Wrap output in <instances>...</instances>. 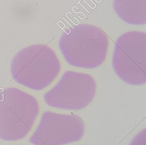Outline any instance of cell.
Returning a JSON list of instances; mask_svg holds the SVG:
<instances>
[{"label": "cell", "mask_w": 146, "mask_h": 145, "mask_svg": "<svg viewBox=\"0 0 146 145\" xmlns=\"http://www.w3.org/2000/svg\"><path fill=\"white\" fill-rule=\"evenodd\" d=\"M96 90V82L91 75L67 71L55 86L44 94V100L51 107L78 110L92 102Z\"/></svg>", "instance_id": "cell-5"}, {"label": "cell", "mask_w": 146, "mask_h": 145, "mask_svg": "<svg viewBox=\"0 0 146 145\" xmlns=\"http://www.w3.org/2000/svg\"><path fill=\"white\" fill-rule=\"evenodd\" d=\"M39 110L38 102L31 94L13 87L0 90V139L12 142L25 138Z\"/></svg>", "instance_id": "cell-3"}, {"label": "cell", "mask_w": 146, "mask_h": 145, "mask_svg": "<svg viewBox=\"0 0 146 145\" xmlns=\"http://www.w3.org/2000/svg\"><path fill=\"white\" fill-rule=\"evenodd\" d=\"M84 132V124L77 115L47 111L29 142L34 145H64L78 141Z\"/></svg>", "instance_id": "cell-6"}, {"label": "cell", "mask_w": 146, "mask_h": 145, "mask_svg": "<svg viewBox=\"0 0 146 145\" xmlns=\"http://www.w3.org/2000/svg\"><path fill=\"white\" fill-rule=\"evenodd\" d=\"M113 7L119 17L127 23H146V0H113Z\"/></svg>", "instance_id": "cell-7"}, {"label": "cell", "mask_w": 146, "mask_h": 145, "mask_svg": "<svg viewBox=\"0 0 146 145\" xmlns=\"http://www.w3.org/2000/svg\"><path fill=\"white\" fill-rule=\"evenodd\" d=\"M129 145H146V130L139 132L132 140Z\"/></svg>", "instance_id": "cell-8"}, {"label": "cell", "mask_w": 146, "mask_h": 145, "mask_svg": "<svg viewBox=\"0 0 146 145\" xmlns=\"http://www.w3.org/2000/svg\"><path fill=\"white\" fill-rule=\"evenodd\" d=\"M60 61L52 48L37 44L27 46L13 57L10 72L17 83L40 90L48 86L58 75Z\"/></svg>", "instance_id": "cell-2"}, {"label": "cell", "mask_w": 146, "mask_h": 145, "mask_svg": "<svg viewBox=\"0 0 146 145\" xmlns=\"http://www.w3.org/2000/svg\"><path fill=\"white\" fill-rule=\"evenodd\" d=\"M109 41L100 28L90 24H79L67 28L59 41V48L70 65L93 69L106 60Z\"/></svg>", "instance_id": "cell-1"}, {"label": "cell", "mask_w": 146, "mask_h": 145, "mask_svg": "<svg viewBox=\"0 0 146 145\" xmlns=\"http://www.w3.org/2000/svg\"><path fill=\"white\" fill-rule=\"evenodd\" d=\"M112 66L118 77L125 82L141 85L146 82V34L129 31L116 40Z\"/></svg>", "instance_id": "cell-4"}]
</instances>
